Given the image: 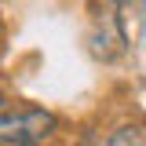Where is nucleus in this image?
Returning <instances> with one entry per match:
<instances>
[{
    "label": "nucleus",
    "instance_id": "20e7f679",
    "mask_svg": "<svg viewBox=\"0 0 146 146\" xmlns=\"http://www.w3.org/2000/svg\"><path fill=\"white\" fill-rule=\"evenodd\" d=\"M0 102H4V88H0Z\"/></svg>",
    "mask_w": 146,
    "mask_h": 146
},
{
    "label": "nucleus",
    "instance_id": "f257e3e1",
    "mask_svg": "<svg viewBox=\"0 0 146 146\" xmlns=\"http://www.w3.org/2000/svg\"><path fill=\"white\" fill-rule=\"evenodd\" d=\"M55 128V117L48 110L36 106H15L0 113V143H15V146H36V139H44Z\"/></svg>",
    "mask_w": 146,
    "mask_h": 146
},
{
    "label": "nucleus",
    "instance_id": "7ed1b4c3",
    "mask_svg": "<svg viewBox=\"0 0 146 146\" xmlns=\"http://www.w3.org/2000/svg\"><path fill=\"white\" fill-rule=\"evenodd\" d=\"M102 146H143V131L139 128H117L102 139Z\"/></svg>",
    "mask_w": 146,
    "mask_h": 146
},
{
    "label": "nucleus",
    "instance_id": "f03ea898",
    "mask_svg": "<svg viewBox=\"0 0 146 146\" xmlns=\"http://www.w3.org/2000/svg\"><path fill=\"white\" fill-rule=\"evenodd\" d=\"M88 40H91V51L99 55V58H113V55H117V44H124V33L117 29V18L110 15Z\"/></svg>",
    "mask_w": 146,
    "mask_h": 146
}]
</instances>
